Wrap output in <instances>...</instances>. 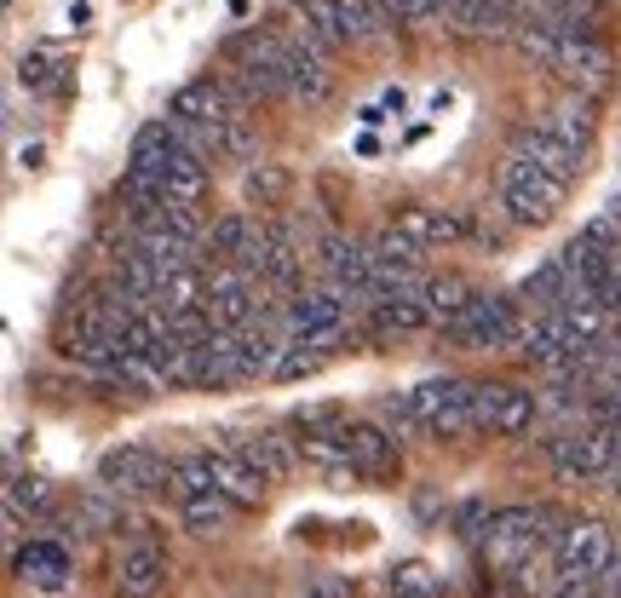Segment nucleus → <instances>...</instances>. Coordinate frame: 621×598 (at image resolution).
<instances>
[{
	"label": "nucleus",
	"mask_w": 621,
	"mask_h": 598,
	"mask_svg": "<svg viewBox=\"0 0 621 598\" xmlns=\"http://www.w3.org/2000/svg\"><path fill=\"white\" fill-rule=\"evenodd\" d=\"M615 460H621V449H615V438H610L604 420L575 426V431H564V438H552V467H559L564 484L604 478V472H615Z\"/></svg>",
	"instance_id": "obj_4"
},
{
	"label": "nucleus",
	"mask_w": 621,
	"mask_h": 598,
	"mask_svg": "<svg viewBox=\"0 0 621 598\" xmlns=\"http://www.w3.org/2000/svg\"><path fill=\"white\" fill-rule=\"evenodd\" d=\"M426 311H432V322L437 328H448V322H455L461 317V306H466V299L477 293V288H466V277H455V271H443V277H426Z\"/></svg>",
	"instance_id": "obj_19"
},
{
	"label": "nucleus",
	"mask_w": 621,
	"mask_h": 598,
	"mask_svg": "<svg viewBox=\"0 0 621 598\" xmlns=\"http://www.w3.org/2000/svg\"><path fill=\"white\" fill-rule=\"evenodd\" d=\"M98 484H110L116 495H156L172 484V467L145 443H121L98 460Z\"/></svg>",
	"instance_id": "obj_5"
},
{
	"label": "nucleus",
	"mask_w": 621,
	"mask_h": 598,
	"mask_svg": "<svg viewBox=\"0 0 621 598\" xmlns=\"http://www.w3.org/2000/svg\"><path fill=\"white\" fill-rule=\"evenodd\" d=\"M610 70H615V58L599 36H564V52H559V76L586 87V92H604L610 87Z\"/></svg>",
	"instance_id": "obj_12"
},
{
	"label": "nucleus",
	"mask_w": 621,
	"mask_h": 598,
	"mask_svg": "<svg viewBox=\"0 0 621 598\" xmlns=\"http://www.w3.org/2000/svg\"><path fill=\"white\" fill-rule=\"evenodd\" d=\"M334 438H339V449L352 455V467L363 472V478H392L397 472V438L386 426H374V420H345V426H334Z\"/></svg>",
	"instance_id": "obj_6"
},
{
	"label": "nucleus",
	"mask_w": 621,
	"mask_h": 598,
	"mask_svg": "<svg viewBox=\"0 0 621 598\" xmlns=\"http://www.w3.org/2000/svg\"><path fill=\"white\" fill-rule=\"evenodd\" d=\"M167 587V552L156 541H127L116 552V592L121 598H156Z\"/></svg>",
	"instance_id": "obj_7"
},
{
	"label": "nucleus",
	"mask_w": 621,
	"mask_h": 598,
	"mask_svg": "<svg viewBox=\"0 0 621 598\" xmlns=\"http://www.w3.org/2000/svg\"><path fill=\"white\" fill-rule=\"evenodd\" d=\"M512 150H518V156H530L541 173L564 179V185H575V173H581V150H570L564 139H552L546 127H541V132H524V139H518Z\"/></svg>",
	"instance_id": "obj_15"
},
{
	"label": "nucleus",
	"mask_w": 621,
	"mask_h": 598,
	"mask_svg": "<svg viewBox=\"0 0 621 598\" xmlns=\"http://www.w3.org/2000/svg\"><path fill=\"white\" fill-rule=\"evenodd\" d=\"M179 512H185V524L196 529V536H225L236 501H230L225 489H207V495H190V501H179Z\"/></svg>",
	"instance_id": "obj_18"
},
{
	"label": "nucleus",
	"mask_w": 621,
	"mask_h": 598,
	"mask_svg": "<svg viewBox=\"0 0 621 598\" xmlns=\"http://www.w3.org/2000/svg\"><path fill=\"white\" fill-rule=\"evenodd\" d=\"M207 168H214V161L179 144V156H172V168H167V196H179V202H196V196L207 190Z\"/></svg>",
	"instance_id": "obj_22"
},
{
	"label": "nucleus",
	"mask_w": 621,
	"mask_h": 598,
	"mask_svg": "<svg viewBox=\"0 0 621 598\" xmlns=\"http://www.w3.org/2000/svg\"><path fill=\"white\" fill-rule=\"evenodd\" d=\"M283 190H288V173L270 168V161H259V168L241 173V196H248V202H259V208H276V202H283Z\"/></svg>",
	"instance_id": "obj_24"
},
{
	"label": "nucleus",
	"mask_w": 621,
	"mask_h": 598,
	"mask_svg": "<svg viewBox=\"0 0 621 598\" xmlns=\"http://www.w3.org/2000/svg\"><path fill=\"white\" fill-rule=\"evenodd\" d=\"M564 179H552V173H541L530 156H506V168H501V208H506V219L512 225H546L552 219V208L564 202Z\"/></svg>",
	"instance_id": "obj_2"
},
{
	"label": "nucleus",
	"mask_w": 621,
	"mask_h": 598,
	"mask_svg": "<svg viewBox=\"0 0 621 598\" xmlns=\"http://www.w3.org/2000/svg\"><path fill=\"white\" fill-rule=\"evenodd\" d=\"M535 391L524 386H477V431H530Z\"/></svg>",
	"instance_id": "obj_10"
},
{
	"label": "nucleus",
	"mask_w": 621,
	"mask_h": 598,
	"mask_svg": "<svg viewBox=\"0 0 621 598\" xmlns=\"http://www.w3.org/2000/svg\"><path fill=\"white\" fill-rule=\"evenodd\" d=\"M18 87H29L34 98H63L69 92V63L47 47H34L18 58Z\"/></svg>",
	"instance_id": "obj_16"
},
{
	"label": "nucleus",
	"mask_w": 621,
	"mask_h": 598,
	"mask_svg": "<svg viewBox=\"0 0 621 598\" xmlns=\"http://www.w3.org/2000/svg\"><path fill=\"white\" fill-rule=\"evenodd\" d=\"M414 409H421L426 431L443 443H461L477 431V386L472 380H426V386H414Z\"/></svg>",
	"instance_id": "obj_3"
},
{
	"label": "nucleus",
	"mask_w": 621,
	"mask_h": 598,
	"mask_svg": "<svg viewBox=\"0 0 621 598\" xmlns=\"http://www.w3.org/2000/svg\"><path fill=\"white\" fill-rule=\"evenodd\" d=\"M294 598H352V587H345L339 576H305V587Z\"/></svg>",
	"instance_id": "obj_26"
},
{
	"label": "nucleus",
	"mask_w": 621,
	"mask_h": 598,
	"mask_svg": "<svg viewBox=\"0 0 621 598\" xmlns=\"http://www.w3.org/2000/svg\"><path fill=\"white\" fill-rule=\"evenodd\" d=\"M254 237H259V219H248V213H225V219L207 225V242H201V248L214 253V259H241Z\"/></svg>",
	"instance_id": "obj_17"
},
{
	"label": "nucleus",
	"mask_w": 621,
	"mask_h": 598,
	"mask_svg": "<svg viewBox=\"0 0 621 598\" xmlns=\"http://www.w3.org/2000/svg\"><path fill=\"white\" fill-rule=\"evenodd\" d=\"M421 328H437L432 311H426V293L414 288V293H386L379 306L363 311V335L374 340H392V335H421Z\"/></svg>",
	"instance_id": "obj_9"
},
{
	"label": "nucleus",
	"mask_w": 621,
	"mask_h": 598,
	"mask_svg": "<svg viewBox=\"0 0 621 598\" xmlns=\"http://www.w3.org/2000/svg\"><path fill=\"white\" fill-rule=\"evenodd\" d=\"M546 132L564 139L570 150H586V139H593V104H586V98H570V104H559L546 116Z\"/></svg>",
	"instance_id": "obj_21"
},
{
	"label": "nucleus",
	"mask_w": 621,
	"mask_h": 598,
	"mask_svg": "<svg viewBox=\"0 0 621 598\" xmlns=\"http://www.w3.org/2000/svg\"><path fill=\"white\" fill-rule=\"evenodd\" d=\"M448 340H461V346H483V351H501V346H518L524 340V306L506 293H472L461 317L443 328Z\"/></svg>",
	"instance_id": "obj_1"
},
{
	"label": "nucleus",
	"mask_w": 621,
	"mask_h": 598,
	"mask_svg": "<svg viewBox=\"0 0 621 598\" xmlns=\"http://www.w3.org/2000/svg\"><path fill=\"white\" fill-rule=\"evenodd\" d=\"M518 299H524L530 311H559V299H564V253H552L541 271H530L524 288H518Z\"/></svg>",
	"instance_id": "obj_20"
},
{
	"label": "nucleus",
	"mask_w": 621,
	"mask_h": 598,
	"mask_svg": "<svg viewBox=\"0 0 621 598\" xmlns=\"http://www.w3.org/2000/svg\"><path fill=\"white\" fill-rule=\"evenodd\" d=\"M63 23H69V29H87V23H92V0H76V7L63 12Z\"/></svg>",
	"instance_id": "obj_27"
},
{
	"label": "nucleus",
	"mask_w": 621,
	"mask_h": 598,
	"mask_svg": "<svg viewBox=\"0 0 621 598\" xmlns=\"http://www.w3.org/2000/svg\"><path fill=\"white\" fill-rule=\"evenodd\" d=\"M352 150H357V156H379V150H386V144H379V132H374V127H363Z\"/></svg>",
	"instance_id": "obj_28"
},
{
	"label": "nucleus",
	"mask_w": 621,
	"mask_h": 598,
	"mask_svg": "<svg viewBox=\"0 0 621 598\" xmlns=\"http://www.w3.org/2000/svg\"><path fill=\"white\" fill-rule=\"evenodd\" d=\"M437 587H443V576L432 570V564H421V558L397 564V570L386 576V598H437Z\"/></svg>",
	"instance_id": "obj_23"
},
{
	"label": "nucleus",
	"mask_w": 621,
	"mask_h": 598,
	"mask_svg": "<svg viewBox=\"0 0 621 598\" xmlns=\"http://www.w3.org/2000/svg\"><path fill=\"white\" fill-rule=\"evenodd\" d=\"M52 501V489H47V478H12V489H7V512H41Z\"/></svg>",
	"instance_id": "obj_25"
},
{
	"label": "nucleus",
	"mask_w": 621,
	"mask_h": 598,
	"mask_svg": "<svg viewBox=\"0 0 621 598\" xmlns=\"http://www.w3.org/2000/svg\"><path fill=\"white\" fill-rule=\"evenodd\" d=\"M207 460H214V484L230 495L236 507H259V501H265L270 478H265V472H254L248 460H241V455L230 449V443H225V449H207Z\"/></svg>",
	"instance_id": "obj_14"
},
{
	"label": "nucleus",
	"mask_w": 621,
	"mask_h": 598,
	"mask_svg": "<svg viewBox=\"0 0 621 598\" xmlns=\"http://www.w3.org/2000/svg\"><path fill=\"white\" fill-rule=\"evenodd\" d=\"M559 564L570 576H604L615 564V541L604 524H570L559 529Z\"/></svg>",
	"instance_id": "obj_8"
},
{
	"label": "nucleus",
	"mask_w": 621,
	"mask_h": 598,
	"mask_svg": "<svg viewBox=\"0 0 621 598\" xmlns=\"http://www.w3.org/2000/svg\"><path fill=\"white\" fill-rule=\"evenodd\" d=\"M230 449L248 460L254 472H265L270 484H283L294 467H299V438H283V431H248V438H230Z\"/></svg>",
	"instance_id": "obj_13"
},
{
	"label": "nucleus",
	"mask_w": 621,
	"mask_h": 598,
	"mask_svg": "<svg viewBox=\"0 0 621 598\" xmlns=\"http://www.w3.org/2000/svg\"><path fill=\"white\" fill-rule=\"evenodd\" d=\"M12 570H18V581L34 587V592H63L69 576H76V564H69V547H63V541H29V547H18Z\"/></svg>",
	"instance_id": "obj_11"
}]
</instances>
